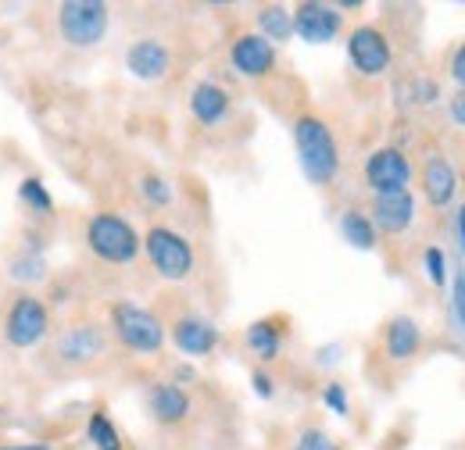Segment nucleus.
I'll return each mask as SVG.
<instances>
[{
	"label": "nucleus",
	"instance_id": "nucleus-20",
	"mask_svg": "<svg viewBox=\"0 0 465 450\" xmlns=\"http://www.w3.org/2000/svg\"><path fill=\"white\" fill-rule=\"evenodd\" d=\"M341 236L348 240L351 247H358V250H376V240H380L372 219L365 211H358V208H351V211L341 215Z\"/></svg>",
	"mask_w": 465,
	"mask_h": 450
},
{
	"label": "nucleus",
	"instance_id": "nucleus-35",
	"mask_svg": "<svg viewBox=\"0 0 465 450\" xmlns=\"http://www.w3.org/2000/svg\"><path fill=\"white\" fill-rule=\"evenodd\" d=\"M7 450H54L51 444H29V447H7Z\"/></svg>",
	"mask_w": 465,
	"mask_h": 450
},
{
	"label": "nucleus",
	"instance_id": "nucleus-19",
	"mask_svg": "<svg viewBox=\"0 0 465 450\" xmlns=\"http://www.w3.org/2000/svg\"><path fill=\"white\" fill-rule=\"evenodd\" d=\"M247 347H251V354L258 361H276L280 357V347H283V329L272 318H258L247 329Z\"/></svg>",
	"mask_w": 465,
	"mask_h": 450
},
{
	"label": "nucleus",
	"instance_id": "nucleus-3",
	"mask_svg": "<svg viewBox=\"0 0 465 450\" xmlns=\"http://www.w3.org/2000/svg\"><path fill=\"white\" fill-rule=\"evenodd\" d=\"M143 250H147L151 269H154L162 279L183 282L193 276V265H197L193 243H190L183 232L169 229V225H151L147 236H143Z\"/></svg>",
	"mask_w": 465,
	"mask_h": 450
},
{
	"label": "nucleus",
	"instance_id": "nucleus-15",
	"mask_svg": "<svg viewBox=\"0 0 465 450\" xmlns=\"http://www.w3.org/2000/svg\"><path fill=\"white\" fill-rule=\"evenodd\" d=\"M232 101L230 93L219 86V83H197L193 86V93H190V114L201 122V125H219V122H226V114H230Z\"/></svg>",
	"mask_w": 465,
	"mask_h": 450
},
{
	"label": "nucleus",
	"instance_id": "nucleus-29",
	"mask_svg": "<svg viewBox=\"0 0 465 450\" xmlns=\"http://www.w3.org/2000/svg\"><path fill=\"white\" fill-rule=\"evenodd\" d=\"M437 93H440V90H437V83H433V79H419V83H415L411 101H415V104H433V101H437Z\"/></svg>",
	"mask_w": 465,
	"mask_h": 450
},
{
	"label": "nucleus",
	"instance_id": "nucleus-32",
	"mask_svg": "<svg viewBox=\"0 0 465 450\" xmlns=\"http://www.w3.org/2000/svg\"><path fill=\"white\" fill-rule=\"evenodd\" d=\"M448 114H451L455 125H462L465 129V90H459V93L448 101Z\"/></svg>",
	"mask_w": 465,
	"mask_h": 450
},
{
	"label": "nucleus",
	"instance_id": "nucleus-11",
	"mask_svg": "<svg viewBox=\"0 0 465 450\" xmlns=\"http://www.w3.org/2000/svg\"><path fill=\"white\" fill-rule=\"evenodd\" d=\"M230 64L247 79H265L276 68V47L258 33H243V36L232 40Z\"/></svg>",
	"mask_w": 465,
	"mask_h": 450
},
{
	"label": "nucleus",
	"instance_id": "nucleus-33",
	"mask_svg": "<svg viewBox=\"0 0 465 450\" xmlns=\"http://www.w3.org/2000/svg\"><path fill=\"white\" fill-rule=\"evenodd\" d=\"M451 79L465 90V44L451 54Z\"/></svg>",
	"mask_w": 465,
	"mask_h": 450
},
{
	"label": "nucleus",
	"instance_id": "nucleus-8",
	"mask_svg": "<svg viewBox=\"0 0 465 450\" xmlns=\"http://www.w3.org/2000/svg\"><path fill=\"white\" fill-rule=\"evenodd\" d=\"M365 182H369V190L376 197L408 190V182H411V161L405 158V151H398V147L372 151L369 161H365Z\"/></svg>",
	"mask_w": 465,
	"mask_h": 450
},
{
	"label": "nucleus",
	"instance_id": "nucleus-5",
	"mask_svg": "<svg viewBox=\"0 0 465 450\" xmlns=\"http://www.w3.org/2000/svg\"><path fill=\"white\" fill-rule=\"evenodd\" d=\"M112 333L133 354H158L165 347V326H162V318L154 311L140 308V304H129V300L112 304Z\"/></svg>",
	"mask_w": 465,
	"mask_h": 450
},
{
	"label": "nucleus",
	"instance_id": "nucleus-2",
	"mask_svg": "<svg viewBox=\"0 0 465 450\" xmlns=\"http://www.w3.org/2000/svg\"><path fill=\"white\" fill-rule=\"evenodd\" d=\"M86 247L104 265H133L143 243H140L136 229L125 222L122 215H115V211H97L86 222Z\"/></svg>",
	"mask_w": 465,
	"mask_h": 450
},
{
	"label": "nucleus",
	"instance_id": "nucleus-14",
	"mask_svg": "<svg viewBox=\"0 0 465 450\" xmlns=\"http://www.w3.org/2000/svg\"><path fill=\"white\" fill-rule=\"evenodd\" d=\"M173 343L186 357H208L219 347V329L201 315H183L173 326Z\"/></svg>",
	"mask_w": 465,
	"mask_h": 450
},
{
	"label": "nucleus",
	"instance_id": "nucleus-21",
	"mask_svg": "<svg viewBox=\"0 0 465 450\" xmlns=\"http://www.w3.org/2000/svg\"><path fill=\"white\" fill-rule=\"evenodd\" d=\"M258 36H265L272 47L276 44H287L293 36V15L283 7V4H269V7H262L258 11Z\"/></svg>",
	"mask_w": 465,
	"mask_h": 450
},
{
	"label": "nucleus",
	"instance_id": "nucleus-22",
	"mask_svg": "<svg viewBox=\"0 0 465 450\" xmlns=\"http://www.w3.org/2000/svg\"><path fill=\"white\" fill-rule=\"evenodd\" d=\"M86 440L94 444V450H122V436H118L115 422L108 411H94L86 422Z\"/></svg>",
	"mask_w": 465,
	"mask_h": 450
},
{
	"label": "nucleus",
	"instance_id": "nucleus-7",
	"mask_svg": "<svg viewBox=\"0 0 465 450\" xmlns=\"http://www.w3.org/2000/svg\"><path fill=\"white\" fill-rule=\"evenodd\" d=\"M291 15H293V36H301L304 44H315V47L319 44H333L341 36V25H344L341 7L319 4V0L297 4Z\"/></svg>",
	"mask_w": 465,
	"mask_h": 450
},
{
	"label": "nucleus",
	"instance_id": "nucleus-34",
	"mask_svg": "<svg viewBox=\"0 0 465 450\" xmlns=\"http://www.w3.org/2000/svg\"><path fill=\"white\" fill-rule=\"evenodd\" d=\"M459 240H462V250H465V204L459 208Z\"/></svg>",
	"mask_w": 465,
	"mask_h": 450
},
{
	"label": "nucleus",
	"instance_id": "nucleus-28",
	"mask_svg": "<svg viewBox=\"0 0 465 450\" xmlns=\"http://www.w3.org/2000/svg\"><path fill=\"white\" fill-rule=\"evenodd\" d=\"M293 450H337V444H333L322 429H304V433L297 436Z\"/></svg>",
	"mask_w": 465,
	"mask_h": 450
},
{
	"label": "nucleus",
	"instance_id": "nucleus-17",
	"mask_svg": "<svg viewBox=\"0 0 465 450\" xmlns=\"http://www.w3.org/2000/svg\"><path fill=\"white\" fill-rule=\"evenodd\" d=\"M147 404H151V415L162 422V426H179V422H186L190 418V394L186 390H179L175 383H158V386H151V396H147Z\"/></svg>",
	"mask_w": 465,
	"mask_h": 450
},
{
	"label": "nucleus",
	"instance_id": "nucleus-9",
	"mask_svg": "<svg viewBox=\"0 0 465 450\" xmlns=\"http://www.w3.org/2000/svg\"><path fill=\"white\" fill-rule=\"evenodd\" d=\"M348 57L354 64V72L376 79L391 68V40L376 29V25H358L354 33L348 36Z\"/></svg>",
	"mask_w": 465,
	"mask_h": 450
},
{
	"label": "nucleus",
	"instance_id": "nucleus-18",
	"mask_svg": "<svg viewBox=\"0 0 465 450\" xmlns=\"http://www.w3.org/2000/svg\"><path fill=\"white\" fill-rule=\"evenodd\" d=\"M383 347H387V357H394V361H408V357H415V354H419V347H422V329H419V322H415V318H408V315L391 318L387 337H383Z\"/></svg>",
	"mask_w": 465,
	"mask_h": 450
},
{
	"label": "nucleus",
	"instance_id": "nucleus-6",
	"mask_svg": "<svg viewBox=\"0 0 465 450\" xmlns=\"http://www.w3.org/2000/svg\"><path fill=\"white\" fill-rule=\"evenodd\" d=\"M0 329H4L7 347H15V350H29V347L44 343L51 337V308H47V300L36 297V293L15 297L7 304V311H4V326Z\"/></svg>",
	"mask_w": 465,
	"mask_h": 450
},
{
	"label": "nucleus",
	"instance_id": "nucleus-26",
	"mask_svg": "<svg viewBox=\"0 0 465 450\" xmlns=\"http://www.w3.org/2000/svg\"><path fill=\"white\" fill-rule=\"evenodd\" d=\"M422 269H426V276H430L433 286H444V282H448V261H444V250H440V247H426Z\"/></svg>",
	"mask_w": 465,
	"mask_h": 450
},
{
	"label": "nucleus",
	"instance_id": "nucleus-4",
	"mask_svg": "<svg viewBox=\"0 0 465 450\" xmlns=\"http://www.w3.org/2000/svg\"><path fill=\"white\" fill-rule=\"evenodd\" d=\"M112 11L101 0H64L58 7V33L68 47H97L108 36Z\"/></svg>",
	"mask_w": 465,
	"mask_h": 450
},
{
	"label": "nucleus",
	"instance_id": "nucleus-24",
	"mask_svg": "<svg viewBox=\"0 0 465 450\" xmlns=\"http://www.w3.org/2000/svg\"><path fill=\"white\" fill-rule=\"evenodd\" d=\"M47 276V261L40 254H18L11 261V279H22V282H36Z\"/></svg>",
	"mask_w": 465,
	"mask_h": 450
},
{
	"label": "nucleus",
	"instance_id": "nucleus-13",
	"mask_svg": "<svg viewBox=\"0 0 465 450\" xmlns=\"http://www.w3.org/2000/svg\"><path fill=\"white\" fill-rule=\"evenodd\" d=\"M369 219L376 225V232L401 236L415 222V197L408 190H401V193H383V197L372 201V215Z\"/></svg>",
	"mask_w": 465,
	"mask_h": 450
},
{
	"label": "nucleus",
	"instance_id": "nucleus-23",
	"mask_svg": "<svg viewBox=\"0 0 465 450\" xmlns=\"http://www.w3.org/2000/svg\"><path fill=\"white\" fill-rule=\"evenodd\" d=\"M18 201L33 211V215H51L54 211V201H51V190L44 186V179H36V175H25L22 182H18Z\"/></svg>",
	"mask_w": 465,
	"mask_h": 450
},
{
	"label": "nucleus",
	"instance_id": "nucleus-27",
	"mask_svg": "<svg viewBox=\"0 0 465 450\" xmlns=\"http://www.w3.org/2000/svg\"><path fill=\"white\" fill-rule=\"evenodd\" d=\"M322 404H326L333 415H348L351 411L348 390H344L341 383H326V386H322Z\"/></svg>",
	"mask_w": 465,
	"mask_h": 450
},
{
	"label": "nucleus",
	"instance_id": "nucleus-16",
	"mask_svg": "<svg viewBox=\"0 0 465 450\" xmlns=\"http://www.w3.org/2000/svg\"><path fill=\"white\" fill-rule=\"evenodd\" d=\"M422 190L433 208H448L459 193V171L448 165V158H430L422 169Z\"/></svg>",
	"mask_w": 465,
	"mask_h": 450
},
{
	"label": "nucleus",
	"instance_id": "nucleus-36",
	"mask_svg": "<svg viewBox=\"0 0 465 450\" xmlns=\"http://www.w3.org/2000/svg\"><path fill=\"white\" fill-rule=\"evenodd\" d=\"M337 450H341V447H337Z\"/></svg>",
	"mask_w": 465,
	"mask_h": 450
},
{
	"label": "nucleus",
	"instance_id": "nucleus-1",
	"mask_svg": "<svg viewBox=\"0 0 465 450\" xmlns=\"http://www.w3.org/2000/svg\"><path fill=\"white\" fill-rule=\"evenodd\" d=\"M293 147H297V161L301 171L312 186H330L341 171V147L333 129L319 118V114H301L293 122Z\"/></svg>",
	"mask_w": 465,
	"mask_h": 450
},
{
	"label": "nucleus",
	"instance_id": "nucleus-12",
	"mask_svg": "<svg viewBox=\"0 0 465 450\" xmlns=\"http://www.w3.org/2000/svg\"><path fill=\"white\" fill-rule=\"evenodd\" d=\"M125 68H129L133 79L158 83V79H165L169 68H173V51H169L162 40L143 36V40H136V44L125 51Z\"/></svg>",
	"mask_w": 465,
	"mask_h": 450
},
{
	"label": "nucleus",
	"instance_id": "nucleus-25",
	"mask_svg": "<svg viewBox=\"0 0 465 450\" xmlns=\"http://www.w3.org/2000/svg\"><path fill=\"white\" fill-rule=\"evenodd\" d=\"M140 193L147 197V204H154V208H169L173 204V186L162 179V175H143L140 179Z\"/></svg>",
	"mask_w": 465,
	"mask_h": 450
},
{
	"label": "nucleus",
	"instance_id": "nucleus-10",
	"mask_svg": "<svg viewBox=\"0 0 465 450\" xmlns=\"http://www.w3.org/2000/svg\"><path fill=\"white\" fill-rule=\"evenodd\" d=\"M108 339L104 329L94 326V322H75V326H64L58 337H54V354H58L64 365H90L104 354Z\"/></svg>",
	"mask_w": 465,
	"mask_h": 450
},
{
	"label": "nucleus",
	"instance_id": "nucleus-30",
	"mask_svg": "<svg viewBox=\"0 0 465 450\" xmlns=\"http://www.w3.org/2000/svg\"><path fill=\"white\" fill-rule=\"evenodd\" d=\"M451 311H455L459 326L465 329V276H459V279H455V300H451Z\"/></svg>",
	"mask_w": 465,
	"mask_h": 450
},
{
	"label": "nucleus",
	"instance_id": "nucleus-31",
	"mask_svg": "<svg viewBox=\"0 0 465 450\" xmlns=\"http://www.w3.org/2000/svg\"><path fill=\"white\" fill-rule=\"evenodd\" d=\"M251 386H254V394L262 396V400H269V396L276 394V383H272L265 372H254V376H251Z\"/></svg>",
	"mask_w": 465,
	"mask_h": 450
}]
</instances>
